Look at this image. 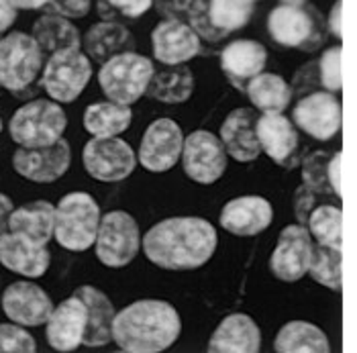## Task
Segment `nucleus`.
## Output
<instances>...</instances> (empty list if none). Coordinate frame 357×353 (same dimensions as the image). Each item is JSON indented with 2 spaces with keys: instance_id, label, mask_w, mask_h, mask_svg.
<instances>
[{
  "instance_id": "nucleus-1",
  "label": "nucleus",
  "mask_w": 357,
  "mask_h": 353,
  "mask_svg": "<svg viewBox=\"0 0 357 353\" xmlns=\"http://www.w3.org/2000/svg\"><path fill=\"white\" fill-rule=\"evenodd\" d=\"M219 233L202 217H169L155 223L145 235L141 251L160 270L190 272L206 266L217 253Z\"/></svg>"
},
{
  "instance_id": "nucleus-2",
  "label": "nucleus",
  "mask_w": 357,
  "mask_h": 353,
  "mask_svg": "<svg viewBox=\"0 0 357 353\" xmlns=\"http://www.w3.org/2000/svg\"><path fill=\"white\" fill-rule=\"evenodd\" d=\"M182 333L180 313L165 300H135L121 308L112 323V343L125 353H162Z\"/></svg>"
},
{
  "instance_id": "nucleus-3",
  "label": "nucleus",
  "mask_w": 357,
  "mask_h": 353,
  "mask_svg": "<svg viewBox=\"0 0 357 353\" xmlns=\"http://www.w3.org/2000/svg\"><path fill=\"white\" fill-rule=\"evenodd\" d=\"M100 220V204L92 194L82 190L68 192L55 204L54 239L70 253H84L94 247Z\"/></svg>"
},
{
  "instance_id": "nucleus-4",
  "label": "nucleus",
  "mask_w": 357,
  "mask_h": 353,
  "mask_svg": "<svg viewBox=\"0 0 357 353\" xmlns=\"http://www.w3.org/2000/svg\"><path fill=\"white\" fill-rule=\"evenodd\" d=\"M68 129V114L52 98H35L13 112L8 135L19 147L54 145Z\"/></svg>"
},
{
  "instance_id": "nucleus-5",
  "label": "nucleus",
  "mask_w": 357,
  "mask_h": 353,
  "mask_svg": "<svg viewBox=\"0 0 357 353\" xmlns=\"http://www.w3.org/2000/svg\"><path fill=\"white\" fill-rule=\"evenodd\" d=\"M153 74L155 66L147 55L127 52L100 66L98 86L109 100L133 107L147 94V86Z\"/></svg>"
},
{
  "instance_id": "nucleus-6",
  "label": "nucleus",
  "mask_w": 357,
  "mask_h": 353,
  "mask_svg": "<svg viewBox=\"0 0 357 353\" xmlns=\"http://www.w3.org/2000/svg\"><path fill=\"white\" fill-rule=\"evenodd\" d=\"M45 52L35 37L23 31H8L0 37V84L10 94L37 84L45 66Z\"/></svg>"
},
{
  "instance_id": "nucleus-7",
  "label": "nucleus",
  "mask_w": 357,
  "mask_h": 353,
  "mask_svg": "<svg viewBox=\"0 0 357 353\" xmlns=\"http://www.w3.org/2000/svg\"><path fill=\"white\" fill-rule=\"evenodd\" d=\"M92 74V59L82 50H66L47 55L39 84L52 100L72 105L88 88Z\"/></svg>"
},
{
  "instance_id": "nucleus-8",
  "label": "nucleus",
  "mask_w": 357,
  "mask_h": 353,
  "mask_svg": "<svg viewBox=\"0 0 357 353\" xmlns=\"http://www.w3.org/2000/svg\"><path fill=\"white\" fill-rule=\"evenodd\" d=\"M139 223L127 211H109L102 215L100 229L94 241L96 260L109 270H123L135 262L141 251Z\"/></svg>"
},
{
  "instance_id": "nucleus-9",
  "label": "nucleus",
  "mask_w": 357,
  "mask_h": 353,
  "mask_svg": "<svg viewBox=\"0 0 357 353\" xmlns=\"http://www.w3.org/2000/svg\"><path fill=\"white\" fill-rule=\"evenodd\" d=\"M268 33L278 45L317 52L323 41L321 17L306 4H278L268 15Z\"/></svg>"
},
{
  "instance_id": "nucleus-10",
  "label": "nucleus",
  "mask_w": 357,
  "mask_h": 353,
  "mask_svg": "<svg viewBox=\"0 0 357 353\" xmlns=\"http://www.w3.org/2000/svg\"><path fill=\"white\" fill-rule=\"evenodd\" d=\"M82 165L90 178L116 184L135 172L139 160L133 147L121 137H90L82 149Z\"/></svg>"
},
{
  "instance_id": "nucleus-11",
  "label": "nucleus",
  "mask_w": 357,
  "mask_h": 353,
  "mask_svg": "<svg viewBox=\"0 0 357 353\" xmlns=\"http://www.w3.org/2000/svg\"><path fill=\"white\" fill-rule=\"evenodd\" d=\"M229 153L222 145L219 135L196 129L184 139V151H182V167L184 174L200 186H213L217 184L227 172Z\"/></svg>"
},
{
  "instance_id": "nucleus-12",
  "label": "nucleus",
  "mask_w": 357,
  "mask_h": 353,
  "mask_svg": "<svg viewBox=\"0 0 357 353\" xmlns=\"http://www.w3.org/2000/svg\"><path fill=\"white\" fill-rule=\"evenodd\" d=\"M184 139L180 125L167 117L155 119L147 125L137 149L139 165L151 174H164L174 170L182 160Z\"/></svg>"
},
{
  "instance_id": "nucleus-13",
  "label": "nucleus",
  "mask_w": 357,
  "mask_h": 353,
  "mask_svg": "<svg viewBox=\"0 0 357 353\" xmlns=\"http://www.w3.org/2000/svg\"><path fill=\"white\" fill-rule=\"evenodd\" d=\"M312 249V235L306 225H286L270 255V270L280 282L294 284L308 273Z\"/></svg>"
},
{
  "instance_id": "nucleus-14",
  "label": "nucleus",
  "mask_w": 357,
  "mask_h": 353,
  "mask_svg": "<svg viewBox=\"0 0 357 353\" xmlns=\"http://www.w3.org/2000/svg\"><path fill=\"white\" fill-rule=\"evenodd\" d=\"M72 165V147L66 139L45 147H19L13 153V170L35 184H54Z\"/></svg>"
},
{
  "instance_id": "nucleus-15",
  "label": "nucleus",
  "mask_w": 357,
  "mask_h": 353,
  "mask_svg": "<svg viewBox=\"0 0 357 353\" xmlns=\"http://www.w3.org/2000/svg\"><path fill=\"white\" fill-rule=\"evenodd\" d=\"M292 121L308 137L317 141H329L341 129L343 107L333 92L317 90L301 96V100L292 110Z\"/></svg>"
},
{
  "instance_id": "nucleus-16",
  "label": "nucleus",
  "mask_w": 357,
  "mask_h": 353,
  "mask_svg": "<svg viewBox=\"0 0 357 353\" xmlns=\"http://www.w3.org/2000/svg\"><path fill=\"white\" fill-rule=\"evenodd\" d=\"M2 313L8 321L27 326H45L55 304L52 296L31 278L13 282L0 296Z\"/></svg>"
},
{
  "instance_id": "nucleus-17",
  "label": "nucleus",
  "mask_w": 357,
  "mask_h": 353,
  "mask_svg": "<svg viewBox=\"0 0 357 353\" xmlns=\"http://www.w3.org/2000/svg\"><path fill=\"white\" fill-rule=\"evenodd\" d=\"M88 329V308L76 294L55 304L52 317L45 323V341L59 353H72L80 350Z\"/></svg>"
},
{
  "instance_id": "nucleus-18",
  "label": "nucleus",
  "mask_w": 357,
  "mask_h": 353,
  "mask_svg": "<svg viewBox=\"0 0 357 353\" xmlns=\"http://www.w3.org/2000/svg\"><path fill=\"white\" fill-rule=\"evenodd\" d=\"M274 220V209L268 198L257 194H245L229 200L220 209V227L235 237H257L270 229Z\"/></svg>"
},
{
  "instance_id": "nucleus-19",
  "label": "nucleus",
  "mask_w": 357,
  "mask_h": 353,
  "mask_svg": "<svg viewBox=\"0 0 357 353\" xmlns=\"http://www.w3.org/2000/svg\"><path fill=\"white\" fill-rule=\"evenodd\" d=\"M257 139L261 153L284 170H292L298 163V133L294 121L284 112H261L257 117Z\"/></svg>"
},
{
  "instance_id": "nucleus-20",
  "label": "nucleus",
  "mask_w": 357,
  "mask_h": 353,
  "mask_svg": "<svg viewBox=\"0 0 357 353\" xmlns=\"http://www.w3.org/2000/svg\"><path fill=\"white\" fill-rule=\"evenodd\" d=\"M151 50L162 66H180L200 54L202 39L190 23L164 19L151 33Z\"/></svg>"
},
{
  "instance_id": "nucleus-21",
  "label": "nucleus",
  "mask_w": 357,
  "mask_h": 353,
  "mask_svg": "<svg viewBox=\"0 0 357 353\" xmlns=\"http://www.w3.org/2000/svg\"><path fill=\"white\" fill-rule=\"evenodd\" d=\"M257 112L248 107L231 110L222 125L219 137L227 153L239 163L255 162L261 156V145L257 139Z\"/></svg>"
},
{
  "instance_id": "nucleus-22",
  "label": "nucleus",
  "mask_w": 357,
  "mask_h": 353,
  "mask_svg": "<svg viewBox=\"0 0 357 353\" xmlns=\"http://www.w3.org/2000/svg\"><path fill=\"white\" fill-rule=\"evenodd\" d=\"M268 50L253 39H235L220 52V70L237 90L245 92L249 80L266 72Z\"/></svg>"
},
{
  "instance_id": "nucleus-23",
  "label": "nucleus",
  "mask_w": 357,
  "mask_h": 353,
  "mask_svg": "<svg viewBox=\"0 0 357 353\" xmlns=\"http://www.w3.org/2000/svg\"><path fill=\"white\" fill-rule=\"evenodd\" d=\"M0 264L8 272L37 280L50 270L52 253L47 245H39L23 235L8 233L0 241Z\"/></svg>"
},
{
  "instance_id": "nucleus-24",
  "label": "nucleus",
  "mask_w": 357,
  "mask_h": 353,
  "mask_svg": "<svg viewBox=\"0 0 357 353\" xmlns=\"http://www.w3.org/2000/svg\"><path fill=\"white\" fill-rule=\"evenodd\" d=\"M261 350V331L245 313H233L220 321L208 337L211 353H257Z\"/></svg>"
},
{
  "instance_id": "nucleus-25",
  "label": "nucleus",
  "mask_w": 357,
  "mask_h": 353,
  "mask_svg": "<svg viewBox=\"0 0 357 353\" xmlns=\"http://www.w3.org/2000/svg\"><path fill=\"white\" fill-rule=\"evenodd\" d=\"M135 37L121 21H98L84 33L82 50L92 61L105 63L112 57L135 52Z\"/></svg>"
},
{
  "instance_id": "nucleus-26",
  "label": "nucleus",
  "mask_w": 357,
  "mask_h": 353,
  "mask_svg": "<svg viewBox=\"0 0 357 353\" xmlns=\"http://www.w3.org/2000/svg\"><path fill=\"white\" fill-rule=\"evenodd\" d=\"M76 296H80L88 308V329L84 347L100 350L112 343V323L116 317V310L112 306L110 299L96 286L84 284L74 290Z\"/></svg>"
},
{
  "instance_id": "nucleus-27",
  "label": "nucleus",
  "mask_w": 357,
  "mask_h": 353,
  "mask_svg": "<svg viewBox=\"0 0 357 353\" xmlns=\"http://www.w3.org/2000/svg\"><path fill=\"white\" fill-rule=\"evenodd\" d=\"M10 233L23 235L39 245H50L55 235V204L33 200L15 206L10 215Z\"/></svg>"
},
{
  "instance_id": "nucleus-28",
  "label": "nucleus",
  "mask_w": 357,
  "mask_h": 353,
  "mask_svg": "<svg viewBox=\"0 0 357 353\" xmlns=\"http://www.w3.org/2000/svg\"><path fill=\"white\" fill-rule=\"evenodd\" d=\"M31 35L39 43V47L45 55L66 52V50H82V33L72 23V19H66L55 13L41 15L33 27Z\"/></svg>"
},
{
  "instance_id": "nucleus-29",
  "label": "nucleus",
  "mask_w": 357,
  "mask_h": 353,
  "mask_svg": "<svg viewBox=\"0 0 357 353\" xmlns=\"http://www.w3.org/2000/svg\"><path fill=\"white\" fill-rule=\"evenodd\" d=\"M192 92V70L186 63H180V66H165L164 70H155L145 96L162 105H184L190 100Z\"/></svg>"
},
{
  "instance_id": "nucleus-30",
  "label": "nucleus",
  "mask_w": 357,
  "mask_h": 353,
  "mask_svg": "<svg viewBox=\"0 0 357 353\" xmlns=\"http://www.w3.org/2000/svg\"><path fill=\"white\" fill-rule=\"evenodd\" d=\"M133 123V110L127 105L102 100L86 107L82 125L90 137H121Z\"/></svg>"
},
{
  "instance_id": "nucleus-31",
  "label": "nucleus",
  "mask_w": 357,
  "mask_h": 353,
  "mask_svg": "<svg viewBox=\"0 0 357 353\" xmlns=\"http://www.w3.org/2000/svg\"><path fill=\"white\" fill-rule=\"evenodd\" d=\"M278 353H329V337L312 323L290 321L278 331L274 339Z\"/></svg>"
},
{
  "instance_id": "nucleus-32",
  "label": "nucleus",
  "mask_w": 357,
  "mask_h": 353,
  "mask_svg": "<svg viewBox=\"0 0 357 353\" xmlns=\"http://www.w3.org/2000/svg\"><path fill=\"white\" fill-rule=\"evenodd\" d=\"M245 94L253 109L259 112H284L294 96L292 86L272 72H261L249 80Z\"/></svg>"
},
{
  "instance_id": "nucleus-33",
  "label": "nucleus",
  "mask_w": 357,
  "mask_h": 353,
  "mask_svg": "<svg viewBox=\"0 0 357 353\" xmlns=\"http://www.w3.org/2000/svg\"><path fill=\"white\" fill-rule=\"evenodd\" d=\"M257 0H208L206 17L211 25L227 37L235 31L248 27Z\"/></svg>"
},
{
  "instance_id": "nucleus-34",
  "label": "nucleus",
  "mask_w": 357,
  "mask_h": 353,
  "mask_svg": "<svg viewBox=\"0 0 357 353\" xmlns=\"http://www.w3.org/2000/svg\"><path fill=\"white\" fill-rule=\"evenodd\" d=\"M341 264H343V249L317 243L312 249V260H310L308 273L317 284L339 292L343 288Z\"/></svg>"
},
{
  "instance_id": "nucleus-35",
  "label": "nucleus",
  "mask_w": 357,
  "mask_h": 353,
  "mask_svg": "<svg viewBox=\"0 0 357 353\" xmlns=\"http://www.w3.org/2000/svg\"><path fill=\"white\" fill-rule=\"evenodd\" d=\"M306 227L312 239L321 245L329 247H343V213L339 206L333 204H319L312 209Z\"/></svg>"
},
{
  "instance_id": "nucleus-36",
  "label": "nucleus",
  "mask_w": 357,
  "mask_h": 353,
  "mask_svg": "<svg viewBox=\"0 0 357 353\" xmlns=\"http://www.w3.org/2000/svg\"><path fill=\"white\" fill-rule=\"evenodd\" d=\"M153 6V0H96V13L102 21H135Z\"/></svg>"
},
{
  "instance_id": "nucleus-37",
  "label": "nucleus",
  "mask_w": 357,
  "mask_h": 353,
  "mask_svg": "<svg viewBox=\"0 0 357 353\" xmlns=\"http://www.w3.org/2000/svg\"><path fill=\"white\" fill-rule=\"evenodd\" d=\"M329 160L331 156L327 151H312L303 160V182L317 194L333 192L329 184V174H327Z\"/></svg>"
},
{
  "instance_id": "nucleus-38",
  "label": "nucleus",
  "mask_w": 357,
  "mask_h": 353,
  "mask_svg": "<svg viewBox=\"0 0 357 353\" xmlns=\"http://www.w3.org/2000/svg\"><path fill=\"white\" fill-rule=\"evenodd\" d=\"M37 341L27 331V326L19 323H0V353H35Z\"/></svg>"
},
{
  "instance_id": "nucleus-39",
  "label": "nucleus",
  "mask_w": 357,
  "mask_h": 353,
  "mask_svg": "<svg viewBox=\"0 0 357 353\" xmlns=\"http://www.w3.org/2000/svg\"><path fill=\"white\" fill-rule=\"evenodd\" d=\"M341 57H343V47L333 45L325 50L321 59H319V78L321 86L329 92H341L343 88V74H341Z\"/></svg>"
},
{
  "instance_id": "nucleus-40",
  "label": "nucleus",
  "mask_w": 357,
  "mask_h": 353,
  "mask_svg": "<svg viewBox=\"0 0 357 353\" xmlns=\"http://www.w3.org/2000/svg\"><path fill=\"white\" fill-rule=\"evenodd\" d=\"M208 0H153L155 10L164 19H176L190 23L198 15L206 10Z\"/></svg>"
},
{
  "instance_id": "nucleus-41",
  "label": "nucleus",
  "mask_w": 357,
  "mask_h": 353,
  "mask_svg": "<svg viewBox=\"0 0 357 353\" xmlns=\"http://www.w3.org/2000/svg\"><path fill=\"white\" fill-rule=\"evenodd\" d=\"M47 13L61 15L66 19H84L92 10V0H50Z\"/></svg>"
},
{
  "instance_id": "nucleus-42",
  "label": "nucleus",
  "mask_w": 357,
  "mask_h": 353,
  "mask_svg": "<svg viewBox=\"0 0 357 353\" xmlns=\"http://www.w3.org/2000/svg\"><path fill=\"white\" fill-rule=\"evenodd\" d=\"M314 206H317V192L310 190L306 184L296 188V192H294V215H296L301 225H306V220H308Z\"/></svg>"
},
{
  "instance_id": "nucleus-43",
  "label": "nucleus",
  "mask_w": 357,
  "mask_h": 353,
  "mask_svg": "<svg viewBox=\"0 0 357 353\" xmlns=\"http://www.w3.org/2000/svg\"><path fill=\"white\" fill-rule=\"evenodd\" d=\"M319 82L321 84V78H319V61L317 63H306L304 68H301L294 78H292V94H303L306 90H310V84Z\"/></svg>"
},
{
  "instance_id": "nucleus-44",
  "label": "nucleus",
  "mask_w": 357,
  "mask_h": 353,
  "mask_svg": "<svg viewBox=\"0 0 357 353\" xmlns=\"http://www.w3.org/2000/svg\"><path fill=\"white\" fill-rule=\"evenodd\" d=\"M13 211H15V204H13L10 196L0 192V241L10 233V215H13Z\"/></svg>"
},
{
  "instance_id": "nucleus-45",
  "label": "nucleus",
  "mask_w": 357,
  "mask_h": 353,
  "mask_svg": "<svg viewBox=\"0 0 357 353\" xmlns=\"http://www.w3.org/2000/svg\"><path fill=\"white\" fill-rule=\"evenodd\" d=\"M327 27H329L333 37H337V39L343 37V0H335L329 13V19H327Z\"/></svg>"
},
{
  "instance_id": "nucleus-46",
  "label": "nucleus",
  "mask_w": 357,
  "mask_h": 353,
  "mask_svg": "<svg viewBox=\"0 0 357 353\" xmlns=\"http://www.w3.org/2000/svg\"><path fill=\"white\" fill-rule=\"evenodd\" d=\"M341 151L333 153L329 160V167H327V174H329V184L333 188V194L341 196Z\"/></svg>"
},
{
  "instance_id": "nucleus-47",
  "label": "nucleus",
  "mask_w": 357,
  "mask_h": 353,
  "mask_svg": "<svg viewBox=\"0 0 357 353\" xmlns=\"http://www.w3.org/2000/svg\"><path fill=\"white\" fill-rule=\"evenodd\" d=\"M17 8L10 0H0V37L6 35L17 21Z\"/></svg>"
},
{
  "instance_id": "nucleus-48",
  "label": "nucleus",
  "mask_w": 357,
  "mask_h": 353,
  "mask_svg": "<svg viewBox=\"0 0 357 353\" xmlns=\"http://www.w3.org/2000/svg\"><path fill=\"white\" fill-rule=\"evenodd\" d=\"M17 10H43L47 8L50 0H10Z\"/></svg>"
},
{
  "instance_id": "nucleus-49",
  "label": "nucleus",
  "mask_w": 357,
  "mask_h": 353,
  "mask_svg": "<svg viewBox=\"0 0 357 353\" xmlns=\"http://www.w3.org/2000/svg\"><path fill=\"white\" fill-rule=\"evenodd\" d=\"M282 4H306L308 0H280Z\"/></svg>"
},
{
  "instance_id": "nucleus-50",
  "label": "nucleus",
  "mask_w": 357,
  "mask_h": 353,
  "mask_svg": "<svg viewBox=\"0 0 357 353\" xmlns=\"http://www.w3.org/2000/svg\"><path fill=\"white\" fill-rule=\"evenodd\" d=\"M0 133H2V119H0Z\"/></svg>"
},
{
  "instance_id": "nucleus-51",
  "label": "nucleus",
  "mask_w": 357,
  "mask_h": 353,
  "mask_svg": "<svg viewBox=\"0 0 357 353\" xmlns=\"http://www.w3.org/2000/svg\"><path fill=\"white\" fill-rule=\"evenodd\" d=\"M0 88H2V84H0Z\"/></svg>"
}]
</instances>
